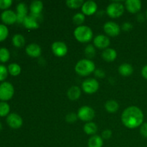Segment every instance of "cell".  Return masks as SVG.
<instances>
[{
    "instance_id": "6da1fadb",
    "label": "cell",
    "mask_w": 147,
    "mask_h": 147,
    "mask_svg": "<svg viewBox=\"0 0 147 147\" xmlns=\"http://www.w3.org/2000/svg\"><path fill=\"white\" fill-rule=\"evenodd\" d=\"M144 113L137 106H129L126 108L121 114V121L126 128L136 129L143 124Z\"/></svg>"
},
{
    "instance_id": "7a4b0ae2",
    "label": "cell",
    "mask_w": 147,
    "mask_h": 147,
    "mask_svg": "<svg viewBox=\"0 0 147 147\" xmlns=\"http://www.w3.org/2000/svg\"><path fill=\"white\" fill-rule=\"evenodd\" d=\"M75 70L80 76H88L96 70L95 63L89 59H82L76 65Z\"/></svg>"
},
{
    "instance_id": "3957f363",
    "label": "cell",
    "mask_w": 147,
    "mask_h": 147,
    "mask_svg": "<svg viewBox=\"0 0 147 147\" xmlns=\"http://www.w3.org/2000/svg\"><path fill=\"white\" fill-rule=\"evenodd\" d=\"M74 37L78 42L82 43L88 42L93 38L91 28L86 25L78 26L74 30Z\"/></svg>"
},
{
    "instance_id": "277c9868",
    "label": "cell",
    "mask_w": 147,
    "mask_h": 147,
    "mask_svg": "<svg viewBox=\"0 0 147 147\" xmlns=\"http://www.w3.org/2000/svg\"><path fill=\"white\" fill-rule=\"evenodd\" d=\"M124 9V6L121 3L114 1L109 4L106 8V13L111 18H118L123 14Z\"/></svg>"
},
{
    "instance_id": "5b68a950",
    "label": "cell",
    "mask_w": 147,
    "mask_h": 147,
    "mask_svg": "<svg viewBox=\"0 0 147 147\" xmlns=\"http://www.w3.org/2000/svg\"><path fill=\"white\" fill-rule=\"evenodd\" d=\"M14 89L12 84L9 82H3L0 84V100H9L13 97Z\"/></svg>"
},
{
    "instance_id": "8992f818",
    "label": "cell",
    "mask_w": 147,
    "mask_h": 147,
    "mask_svg": "<svg viewBox=\"0 0 147 147\" xmlns=\"http://www.w3.org/2000/svg\"><path fill=\"white\" fill-rule=\"evenodd\" d=\"M77 115L79 119L87 123L93 120L95 116V111L90 106H84L79 109Z\"/></svg>"
},
{
    "instance_id": "52a82bcc",
    "label": "cell",
    "mask_w": 147,
    "mask_h": 147,
    "mask_svg": "<svg viewBox=\"0 0 147 147\" xmlns=\"http://www.w3.org/2000/svg\"><path fill=\"white\" fill-rule=\"evenodd\" d=\"M42 19L41 14L35 15V14H32L27 15V17L24 19L23 22V25L29 30H36L40 27V20Z\"/></svg>"
},
{
    "instance_id": "ba28073f",
    "label": "cell",
    "mask_w": 147,
    "mask_h": 147,
    "mask_svg": "<svg viewBox=\"0 0 147 147\" xmlns=\"http://www.w3.org/2000/svg\"><path fill=\"white\" fill-rule=\"evenodd\" d=\"M99 88V83L95 78H88L82 83V89L87 94H93Z\"/></svg>"
},
{
    "instance_id": "9c48e42d",
    "label": "cell",
    "mask_w": 147,
    "mask_h": 147,
    "mask_svg": "<svg viewBox=\"0 0 147 147\" xmlns=\"http://www.w3.org/2000/svg\"><path fill=\"white\" fill-rule=\"evenodd\" d=\"M51 48L52 51L54 53L55 55L59 57H64L65 55H67V51H68V49H67V47L65 43L60 41H57L53 42L51 46Z\"/></svg>"
},
{
    "instance_id": "30bf717a",
    "label": "cell",
    "mask_w": 147,
    "mask_h": 147,
    "mask_svg": "<svg viewBox=\"0 0 147 147\" xmlns=\"http://www.w3.org/2000/svg\"><path fill=\"white\" fill-rule=\"evenodd\" d=\"M7 123L12 129H17L22 126L23 121L20 115L15 113H11L7 116Z\"/></svg>"
},
{
    "instance_id": "8fae6325",
    "label": "cell",
    "mask_w": 147,
    "mask_h": 147,
    "mask_svg": "<svg viewBox=\"0 0 147 147\" xmlns=\"http://www.w3.org/2000/svg\"><path fill=\"white\" fill-rule=\"evenodd\" d=\"M104 32L111 37H116L120 34L121 29L118 24L114 22H107L103 25Z\"/></svg>"
},
{
    "instance_id": "7c38bea8",
    "label": "cell",
    "mask_w": 147,
    "mask_h": 147,
    "mask_svg": "<svg viewBox=\"0 0 147 147\" xmlns=\"http://www.w3.org/2000/svg\"><path fill=\"white\" fill-rule=\"evenodd\" d=\"M81 9L83 14H84L85 15H93L97 11L98 5L94 1L89 0V1H86L83 3Z\"/></svg>"
},
{
    "instance_id": "4fadbf2b",
    "label": "cell",
    "mask_w": 147,
    "mask_h": 147,
    "mask_svg": "<svg viewBox=\"0 0 147 147\" xmlns=\"http://www.w3.org/2000/svg\"><path fill=\"white\" fill-rule=\"evenodd\" d=\"M110 40L109 37L103 34H98L93 40V44L98 49H107L110 45Z\"/></svg>"
},
{
    "instance_id": "5bb4252c",
    "label": "cell",
    "mask_w": 147,
    "mask_h": 147,
    "mask_svg": "<svg viewBox=\"0 0 147 147\" xmlns=\"http://www.w3.org/2000/svg\"><path fill=\"white\" fill-rule=\"evenodd\" d=\"M1 19L7 24H12L17 22V13L10 9L4 10L1 14Z\"/></svg>"
},
{
    "instance_id": "9a60e30c",
    "label": "cell",
    "mask_w": 147,
    "mask_h": 147,
    "mask_svg": "<svg viewBox=\"0 0 147 147\" xmlns=\"http://www.w3.org/2000/svg\"><path fill=\"white\" fill-rule=\"evenodd\" d=\"M17 22L20 24L23 23L27 16V6L25 3L20 2L17 6Z\"/></svg>"
},
{
    "instance_id": "2e32d148",
    "label": "cell",
    "mask_w": 147,
    "mask_h": 147,
    "mask_svg": "<svg viewBox=\"0 0 147 147\" xmlns=\"http://www.w3.org/2000/svg\"><path fill=\"white\" fill-rule=\"evenodd\" d=\"M125 6L129 12L135 14L142 9V1L140 0H127L125 2Z\"/></svg>"
},
{
    "instance_id": "e0dca14e",
    "label": "cell",
    "mask_w": 147,
    "mask_h": 147,
    "mask_svg": "<svg viewBox=\"0 0 147 147\" xmlns=\"http://www.w3.org/2000/svg\"><path fill=\"white\" fill-rule=\"evenodd\" d=\"M25 51L26 53L32 57H40L42 53L40 46L39 45L36 44V43H32V44L28 45L26 47Z\"/></svg>"
},
{
    "instance_id": "ac0fdd59",
    "label": "cell",
    "mask_w": 147,
    "mask_h": 147,
    "mask_svg": "<svg viewBox=\"0 0 147 147\" xmlns=\"http://www.w3.org/2000/svg\"><path fill=\"white\" fill-rule=\"evenodd\" d=\"M102 57L107 62H113L117 57V53L113 48H107L102 53Z\"/></svg>"
},
{
    "instance_id": "d6986e66",
    "label": "cell",
    "mask_w": 147,
    "mask_h": 147,
    "mask_svg": "<svg viewBox=\"0 0 147 147\" xmlns=\"http://www.w3.org/2000/svg\"><path fill=\"white\" fill-rule=\"evenodd\" d=\"M134 68L129 63H123L119 67V73L124 77L130 76L133 73Z\"/></svg>"
},
{
    "instance_id": "ffe728a7",
    "label": "cell",
    "mask_w": 147,
    "mask_h": 147,
    "mask_svg": "<svg viewBox=\"0 0 147 147\" xmlns=\"http://www.w3.org/2000/svg\"><path fill=\"white\" fill-rule=\"evenodd\" d=\"M67 97L71 100H76L80 98L81 90L78 86H71L67 90Z\"/></svg>"
},
{
    "instance_id": "44dd1931",
    "label": "cell",
    "mask_w": 147,
    "mask_h": 147,
    "mask_svg": "<svg viewBox=\"0 0 147 147\" xmlns=\"http://www.w3.org/2000/svg\"><path fill=\"white\" fill-rule=\"evenodd\" d=\"M30 9L32 14H41L43 9V3L41 1H33L30 4Z\"/></svg>"
},
{
    "instance_id": "7402d4cb",
    "label": "cell",
    "mask_w": 147,
    "mask_h": 147,
    "mask_svg": "<svg viewBox=\"0 0 147 147\" xmlns=\"http://www.w3.org/2000/svg\"><path fill=\"white\" fill-rule=\"evenodd\" d=\"M103 145V139L98 135H93L89 139L88 142V147H102Z\"/></svg>"
},
{
    "instance_id": "603a6c76",
    "label": "cell",
    "mask_w": 147,
    "mask_h": 147,
    "mask_svg": "<svg viewBox=\"0 0 147 147\" xmlns=\"http://www.w3.org/2000/svg\"><path fill=\"white\" fill-rule=\"evenodd\" d=\"M84 132L88 135H95L98 131L97 125L93 122H87L83 127Z\"/></svg>"
},
{
    "instance_id": "cb8c5ba5",
    "label": "cell",
    "mask_w": 147,
    "mask_h": 147,
    "mask_svg": "<svg viewBox=\"0 0 147 147\" xmlns=\"http://www.w3.org/2000/svg\"><path fill=\"white\" fill-rule=\"evenodd\" d=\"M119 103L114 100H108L105 103V109H106V111H108L109 113H115L119 110Z\"/></svg>"
},
{
    "instance_id": "d4e9b609",
    "label": "cell",
    "mask_w": 147,
    "mask_h": 147,
    "mask_svg": "<svg viewBox=\"0 0 147 147\" xmlns=\"http://www.w3.org/2000/svg\"><path fill=\"white\" fill-rule=\"evenodd\" d=\"M25 39L21 34H16L12 37V44L16 47H22L24 45Z\"/></svg>"
},
{
    "instance_id": "484cf974",
    "label": "cell",
    "mask_w": 147,
    "mask_h": 147,
    "mask_svg": "<svg viewBox=\"0 0 147 147\" xmlns=\"http://www.w3.org/2000/svg\"><path fill=\"white\" fill-rule=\"evenodd\" d=\"M8 72L13 76H17L21 73V67L17 63H11L8 66Z\"/></svg>"
},
{
    "instance_id": "4316f807",
    "label": "cell",
    "mask_w": 147,
    "mask_h": 147,
    "mask_svg": "<svg viewBox=\"0 0 147 147\" xmlns=\"http://www.w3.org/2000/svg\"><path fill=\"white\" fill-rule=\"evenodd\" d=\"M10 106L6 102H0V116H8L9 114Z\"/></svg>"
},
{
    "instance_id": "83f0119b",
    "label": "cell",
    "mask_w": 147,
    "mask_h": 147,
    "mask_svg": "<svg viewBox=\"0 0 147 147\" xmlns=\"http://www.w3.org/2000/svg\"><path fill=\"white\" fill-rule=\"evenodd\" d=\"M84 1L83 0H67L66 1V5L71 9H78L82 7Z\"/></svg>"
},
{
    "instance_id": "f1b7e54d",
    "label": "cell",
    "mask_w": 147,
    "mask_h": 147,
    "mask_svg": "<svg viewBox=\"0 0 147 147\" xmlns=\"http://www.w3.org/2000/svg\"><path fill=\"white\" fill-rule=\"evenodd\" d=\"M10 53L8 49L5 47H1L0 48V61L1 63H5L9 60Z\"/></svg>"
},
{
    "instance_id": "f546056e",
    "label": "cell",
    "mask_w": 147,
    "mask_h": 147,
    "mask_svg": "<svg viewBox=\"0 0 147 147\" xmlns=\"http://www.w3.org/2000/svg\"><path fill=\"white\" fill-rule=\"evenodd\" d=\"M85 55L89 60L93 58L94 56L96 55V48L94 47V46L92 45H88L86 46L85 48Z\"/></svg>"
},
{
    "instance_id": "4dcf8cb0",
    "label": "cell",
    "mask_w": 147,
    "mask_h": 147,
    "mask_svg": "<svg viewBox=\"0 0 147 147\" xmlns=\"http://www.w3.org/2000/svg\"><path fill=\"white\" fill-rule=\"evenodd\" d=\"M86 17H85V14L83 13H76L73 17V21L77 25L80 26L82 25L83 22H85Z\"/></svg>"
},
{
    "instance_id": "1f68e13d",
    "label": "cell",
    "mask_w": 147,
    "mask_h": 147,
    "mask_svg": "<svg viewBox=\"0 0 147 147\" xmlns=\"http://www.w3.org/2000/svg\"><path fill=\"white\" fill-rule=\"evenodd\" d=\"M9 34V30L5 24H0V42L4 41Z\"/></svg>"
},
{
    "instance_id": "d6a6232c",
    "label": "cell",
    "mask_w": 147,
    "mask_h": 147,
    "mask_svg": "<svg viewBox=\"0 0 147 147\" xmlns=\"http://www.w3.org/2000/svg\"><path fill=\"white\" fill-rule=\"evenodd\" d=\"M8 75V69L4 65L0 64V81L5 80Z\"/></svg>"
},
{
    "instance_id": "836d02e7",
    "label": "cell",
    "mask_w": 147,
    "mask_h": 147,
    "mask_svg": "<svg viewBox=\"0 0 147 147\" xmlns=\"http://www.w3.org/2000/svg\"><path fill=\"white\" fill-rule=\"evenodd\" d=\"M78 115L75 113H69L65 117L66 121L68 123H74L78 120Z\"/></svg>"
},
{
    "instance_id": "e575fe53",
    "label": "cell",
    "mask_w": 147,
    "mask_h": 147,
    "mask_svg": "<svg viewBox=\"0 0 147 147\" xmlns=\"http://www.w3.org/2000/svg\"><path fill=\"white\" fill-rule=\"evenodd\" d=\"M12 4L11 0H0V9H6L9 8Z\"/></svg>"
},
{
    "instance_id": "d590c367",
    "label": "cell",
    "mask_w": 147,
    "mask_h": 147,
    "mask_svg": "<svg viewBox=\"0 0 147 147\" xmlns=\"http://www.w3.org/2000/svg\"><path fill=\"white\" fill-rule=\"evenodd\" d=\"M140 133L142 136L147 138V123H143L140 127Z\"/></svg>"
},
{
    "instance_id": "8d00e7d4",
    "label": "cell",
    "mask_w": 147,
    "mask_h": 147,
    "mask_svg": "<svg viewBox=\"0 0 147 147\" xmlns=\"http://www.w3.org/2000/svg\"><path fill=\"white\" fill-rule=\"evenodd\" d=\"M112 136V131L109 129H106L102 132V136L103 139H109Z\"/></svg>"
},
{
    "instance_id": "74e56055",
    "label": "cell",
    "mask_w": 147,
    "mask_h": 147,
    "mask_svg": "<svg viewBox=\"0 0 147 147\" xmlns=\"http://www.w3.org/2000/svg\"><path fill=\"white\" fill-rule=\"evenodd\" d=\"M94 74L95 76L97 78H102L105 77V72L103 71L102 69L98 68V69H96V70L94 71Z\"/></svg>"
},
{
    "instance_id": "f35d334b",
    "label": "cell",
    "mask_w": 147,
    "mask_h": 147,
    "mask_svg": "<svg viewBox=\"0 0 147 147\" xmlns=\"http://www.w3.org/2000/svg\"><path fill=\"white\" fill-rule=\"evenodd\" d=\"M132 27H133V26L130 22H124L122 25V29L124 31H129V30H131Z\"/></svg>"
},
{
    "instance_id": "ab89813d",
    "label": "cell",
    "mask_w": 147,
    "mask_h": 147,
    "mask_svg": "<svg viewBox=\"0 0 147 147\" xmlns=\"http://www.w3.org/2000/svg\"><path fill=\"white\" fill-rule=\"evenodd\" d=\"M142 75L145 79H146L147 80V65H145L144 67H143V68H142Z\"/></svg>"
},
{
    "instance_id": "60d3db41",
    "label": "cell",
    "mask_w": 147,
    "mask_h": 147,
    "mask_svg": "<svg viewBox=\"0 0 147 147\" xmlns=\"http://www.w3.org/2000/svg\"><path fill=\"white\" fill-rule=\"evenodd\" d=\"M1 129H2V126H1V122H0V131L1 130Z\"/></svg>"
},
{
    "instance_id": "b9f144b4",
    "label": "cell",
    "mask_w": 147,
    "mask_h": 147,
    "mask_svg": "<svg viewBox=\"0 0 147 147\" xmlns=\"http://www.w3.org/2000/svg\"><path fill=\"white\" fill-rule=\"evenodd\" d=\"M146 18H147V11H146Z\"/></svg>"
}]
</instances>
